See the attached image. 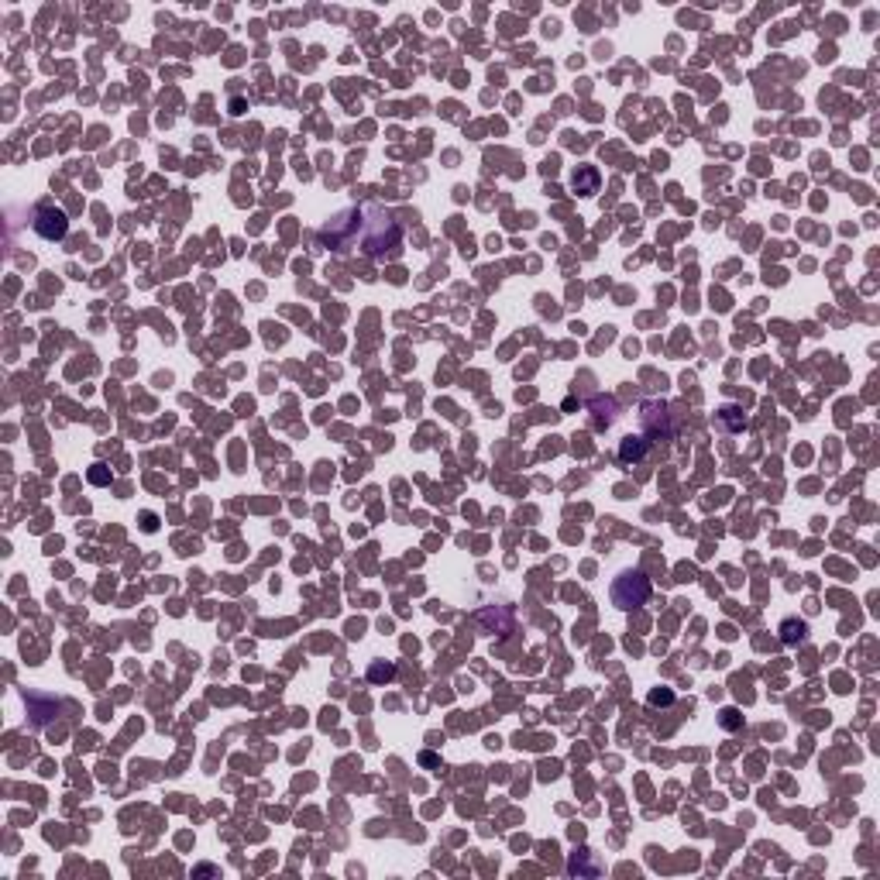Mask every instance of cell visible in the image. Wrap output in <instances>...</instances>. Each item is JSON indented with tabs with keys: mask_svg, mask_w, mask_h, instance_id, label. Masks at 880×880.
I'll return each instance as SVG.
<instances>
[{
	"mask_svg": "<svg viewBox=\"0 0 880 880\" xmlns=\"http://www.w3.org/2000/svg\"><path fill=\"white\" fill-rule=\"evenodd\" d=\"M323 248L344 255V251H361L368 258H392L403 248V231L392 210L375 207V203H361V207H348L341 214H334L323 231H320Z\"/></svg>",
	"mask_w": 880,
	"mask_h": 880,
	"instance_id": "obj_1",
	"label": "cell"
},
{
	"mask_svg": "<svg viewBox=\"0 0 880 880\" xmlns=\"http://www.w3.org/2000/svg\"><path fill=\"white\" fill-rule=\"evenodd\" d=\"M646 598H650V582L643 578V571H626V575L616 578L612 602L619 609H637V605H643Z\"/></svg>",
	"mask_w": 880,
	"mask_h": 880,
	"instance_id": "obj_2",
	"label": "cell"
},
{
	"mask_svg": "<svg viewBox=\"0 0 880 880\" xmlns=\"http://www.w3.org/2000/svg\"><path fill=\"white\" fill-rule=\"evenodd\" d=\"M35 231L45 237V241H62L65 231H69V221H65V214H62L59 207L42 203V207L35 210Z\"/></svg>",
	"mask_w": 880,
	"mask_h": 880,
	"instance_id": "obj_3",
	"label": "cell"
},
{
	"mask_svg": "<svg viewBox=\"0 0 880 880\" xmlns=\"http://www.w3.org/2000/svg\"><path fill=\"white\" fill-rule=\"evenodd\" d=\"M640 423L643 430H650L653 437H671V413L664 403H643V413H640Z\"/></svg>",
	"mask_w": 880,
	"mask_h": 880,
	"instance_id": "obj_4",
	"label": "cell"
},
{
	"mask_svg": "<svg viewBox=\"0 0 880 880\" xmlns=\"http://www.w3.org/2000/svg\"><path fill=\"white\" fill-rule=\"evenodd\" d=\"M571 182H575V189H578L582 196H591V193L598 189V173H595L591 166H582V169L571 176Z\"/></svg>",
	"mask_w": 880,
	"mask_h": 880,
	"instance_id": "obj_5",
	"label": "cell"
},
{
	"mask_svg": "<svg viewBox=\"0 0 880 880\" xmlns=\"http://www.w3.org/2000/svg\"><path fill=\"white\" fill-rule=\"evenodd\" d=\"M646 444H650L646 437H626V440L619 444V458H623V461H640L646 454Z\"/></svg>",
	"mask_w": 880,
	"mask_h": 880,
	"instance_id": "obj_6",
	"label": "cell"
},
{
	"mask_svg": "<svg viewBox=\"0 0 880 880\" xmlns=\"http://www.w3.org/2000/svg\"><path fill=\"white\" fill-rule=\"evenodd\" d=\"M719 423L729 426V430H743V426H746V416H739L736 406H722V410H719Z\"/></svg>",
	"mask_w": 880,
	"mask_h": 880,
	"instance_id": "obj_7",
	"label": "cell"
},
{
	"mask_svg": "<svg viewBox=\"0 0 880 880\" xmlns=\"http://www.w3.org/2000/svg\"><path fill=\"white\" fill-rule=\"evenodd\" d=\"M805 633H808L805 623H784V643H801Z\"/></svg>",
	"mask_w": 880,
	"mask_h": 880,
	"instance_id": "obj_8",
	"label": "cell"
},
{
	"mask_svg": "<svg viewBox=\"0 0 880 880\" xmlns=\"http://www.w3.org/2000/svg\"><path fill=\"white\" fill-rule=\"evenodd\" d=\"M90 478H93V481H97V485H104V481H111V478H107V471H100V465H97V468L90 471Z\"/></svg>",
	"mask_w": 880,
	"mask_h": 880,
	"instance_id": "obj_9",
	"label": "cell"
},
{
	"mask_svg": "<svg viewBox=\"0 0 880 880\" xmlns=\"http://www.w3.org/2000/svg\"><path fill=\"white\" fill-rule=\"evenodd\" d=\"M650 702H671V691H657V695H650Z\"/></svg>",
	"mask_w": 880,
	"mask_h": 880,
	"instance_id": "obj_10",
	"label": "cell"
}]
</instances>
